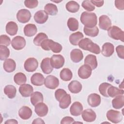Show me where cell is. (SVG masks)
Instances as JSON below:
<instances>
[{
  "label": "cell",
  "instance_id": "1",
  "mask_svg": "<svg viewBox=\"0 0 124 124\" xmlns=\"http://www.w3.org/2000/svg\"><path fill=\"white\" fill-rule=\"evenodd\" d=\"M80 20L84 27L87 28L94 27L97 23V16L92 12H83L80 16Z\"/></svg>",
  "mask_w": 124,
  "mask_h": 124
},
{
  "label": "cell",
  "instance_id": "2",
  "mask_svg": "<svg viewBox=\"0 0 124 124\" xmlns=\"http://www.w3.org/2000/svg\"><path fill=\"white\" fill-rule=\"evenodd\" d=\"M78 45L80 48L89 51L95 54H99L101 52L99 46L97 44L93 43L88 38L82 39L79 42Z\"/></svg>",
  "mask_w": 124,
  "mask_h": 124
},
{
  "label": "cell",
  "instance_id": "3",
  "mask_svg": "<svg viewBox=\"0 0 124 124\" xmlns=\"http://www.w3.org/2000/svg\"><path fill=\"white\" fill-rule=\"evenodd\" d=\"M40 46L45 50L48 51L50 50L55 53H60L62 49V46L61 44L48 39L43 41Z\"/></svg>",
  "mask_w": 124,
  "mask_h": 124
},
{
  "label": "cell",
  "instance_id": "4",
  "mask_svg": "<svg viewBox=\"0 0 124 124\" xmlns=\"http://www.w3.org/2000/svg\"><path fill=\"white\" fill-rule=\"evenodd\" d=\"M108 34L111 38L116 40H121L124 42V32L119 27L112 26L108 30Z\"/></svg>",
  "mask_w": 124,
  "mask_h": 124
},
{
  "label": "cell",
  "instance_id": "5",
  "mask_svg": "<svg viewBox=\"0 0 124 124\" xmlns=\"http://www.w3.org/2000/svg\"><path fill=\"white\" fill-rule=\"evenodd\" d=\"M106 116L108 121L114 124L119 123L123 120V116L121 113L119 111L113 109L108 110L107 112Z\"/></svg>",
  "mask_w": 124,
  "mask_h": 124
},
{
  "label": "cell",
  "instance_id": "6",
  "mask_svg": "<svg viewBox=\"0 0 124 124\" xmlns=\"http://www.w3.org/2000/svg\"><path fill=\"white\" fill-rule=\"evenodd\" d=\"M31 16L30 11L26 9L19 10L16 14V18L18 21L21 23H26L29 22Z\"/></svg>",
  "mask_w": 124,
  "mask_h": 124
},
{
  "label": "cell",
  "instance_id": "7",
  "mask_svg": "<svg viewBox=\"0 0 124 124\" xmlns=\"http://www.w3.org/2000/svg\"><path fill=\"white\" fill-rule=\"evenodd\" d=\"M50 62L53 68L60 69L63 66L65 60L64 57L61 55H53L50 58Z\"/></svg>",
  "mask_w": 124,
  "mask_h": 124
},
{
  "label": "cell",
  "instance_id": "8",
  "mask_svg": "<svg viewBox=\"0 0 124 124\" xmlns=\"http://www.w3.org/2000/svg\"><path fill=\"white\" fill-rule=\"evenodd\" d=\"M44 84L47 88L54 90L59 86V80L57 77L53 75H49L45 78Z\"/></svg>",
  "mask_w": 124,
  "mask_h": 124
},
{
  "label": "cell",
  "instance_id": "9",
  "mask_svg": "<svg viewBox=\"0 0 124 124\" xmlns=\"http://www.w3.org/2000/svg\"><path fill=\"white\" fill-rule=\"evenodd\" d=\"M38 66V62L34 58H29L25 62L24 67L25 70L28 72L35 71Z\"/></svg>",
  "mask_w": 124,
  "mask_h": 124
},
{
  "label": "cell",
  "instance_id": "10",
  "mask_svg": "<svg viewBox=\"0 0 124 124\" xmlns=\"http://www.w3.org/2000/svg\"><path fill=\"white\" fill-rule=\"evenodd\" d=\"M11 45L14 49L16 50H19L25 46L26 40L23 37L16 36L12 39Z\"/></svg>",
  "mask_w": 124,
  "mask_h": 124
},
{
  "label": "cell",
  "instance_id": "11",
  "mask_svg": "<svg viewBox=\"0 0 124 124\" xmlns=\"http://www.w3.org/2000/svg\"><path fill=\"white\" fill-rule=\"evenodd\" d=\"M92 68L86 64L82 65L79 67L78 70V75L82 79H87L92 75Z\"/></svg>",
  "mask_w": 124,
  "mask_h": 124
},
{
  "label": "cell",
  "instance_id": "12",
  "mask_svg": "<svg viewBox=\"0 0 124 124\" xmlns=\"http://www.w3.org/2000/svg\"><path fill=\"white\" fill-rule=\"evenodd\" d=\"M34 111L36 114L40 117H44L46 115L48 111V108L44 103L40 102L35 106Z\"/></svg>",
  "mask_w": 124,
  "mask_h": 124
},
{
  "label": "cell",
  "instance_id": "13",
  "mask_svg": "<svg viewBox=\"0 0 124 124\" xmlns=\"http://www.w3.org/2000/svg\"><path fill=\"white\" fill-rule=\"evenodd\" d=\"M111 25V21L107 15H102L99 18V26L103 30H108Z\"/></svg>",
  "mask_w": 124,
  "mask_h": 124
},
{
  "label": "cell",
  "instance_id": "14",
  "mask_svg": "<svg viewBox=\"0 0 124 124\" xmlns=\"http://www.w3.org/2000/svg\"><path fill=\"white\" fill-rule=\"evenodd\" d=\"M34 20L39 24H44L48 19V16L44 10H39L36 12L34 15Z\"/></svg>",
  "mask_w": 124,
  "mask_h": 124
},
{
  "label": "cell",
  "instance_id": "15",
  "mask_svg": "<svg viewBox=\"0 0 124 124\" xmlns=\"http://www.w3.org/2000/svg\"><path fill=\"white\" fill-rule=\"evenodd\" d=\"M19 92L24 97H28L31 96L33 92L32 86L29 84H23L19 88Z\"/></svg>",
  "mask_w": 124,
  "mask_h": 124
},
{
  "label": "cell",
  "instance_id": "16",
  "mask_svg": "<svg viewBox=\"0 0 124 124\" xmlns=\"http://www.w3.org/2000/svg\"><path fill=\"white\" fill-rule=\"evenodd\" d=\"M82 117L83 120L87 122H92L95 120L96 115L95 112L92 109H85L82 112Z\"/></svg>",
  "mask_w": 124,
  "mask_h": 124
},
{
  "label": "cell",
  "instance_id": "17",
  "mask_svg": "<svg viewBox=\"0 0 124 124\" xmlns=\"http://www.w3.org/2000/svg\"><path fill=\"white\" fill-rule=\"evenodd\" d=\"M101 101L100 96L95 93L90 94L87 98L88 104L92 107H96L98 106Z\"/></svg>",
  "mask_w": 124,
  "mask_h": 124
},
{
  "label": "cell",
  "instance_id": "18",
  "mask_svg": "<svg viewBox=\"0 0 124 124\" xmlns=\"http://www.w3.org/2000/svg\"><path fill=\"white\" fill-rule=\"evenodd\" d=\"M41 68L43 72L45 74H49L52 72L53 68L51 66L50 58L48 57L44 58L41 62Z\"/></svg>",
  "mask_w": 124,
  "mask_h": 124
},
{
  "label": "cell",
  "instance_id": "19",
  "mask_svg": "<svg viewBox=\"0 0 124 124\" xmlns=\"http://www.w3.org/2000/svg\"><path fill=\"white\" fill-rule=\"evenodd\" d=\"M114 52V46L111 43L106 42L102 46L101 53L104 56L110 57L113 54Z\"/></svg>",
  "mask_w": 124,
  "mask_h": 124
},
{
  "label": "cell",
  "instance_id": "20",
  "mask_svg": "<svg viewBox=\"0 0 124 124\" xmlns=\"http://www.w3.org/2000/svg\"><path fill=\"white\" fill-rule=\"evenodd\" d=\"M83 106L79 102H75L70 108V112L72 115L78 116L80 115L83 111Z\"/></svg>",
  "mask_w": 124,
  "mask_h": 124
},
{
  "label": "cell",
  "instance_id": "21",
  "mask_svg": "<svg viewBox=\"0 0 124 124\" xmlns=\"http://www.w3.org/2000/svg\"><path fill=\"white\" fill-rule=\"evenodd\" d=\"M44 76L40 73H35L33 74L31 78V81L32 84L36 86H42L45 82Z\"/></svg>",
  "mask_w": 124,
  "mask_h": 124
},
{
  "label": "cell",
  "instance_id": "22",
  "mask_svg": "<svg viewBox=\"0 0 124 124\" xmlns=\"http://www.w3.org/2000/svg\"><path fill=\"white\" fill-rule=\"evenodd\" d=\"M70 58L71 60L75 63L80 62L83 58L82 51L79 49H73L70 52Z\"/></svg>",
  "mask_w": 124,
  "mask_h": 124
},
{
  "label": "cell",
  "instance_id": "23",
  "mask_svg": "<svg viewBox=\"0 0 124 124\" xmlns=\"http://www.w3.org/2000/svg\"><path fill=\"white\" fill-rule=\"evenodd\" d=\"M32 114L31 109L28 106L22 107L18 111L19 116L23 120H28L30 119Z\"/></svg>",
  "mask_w": 124,
  "mask_h": 124
},
{
  "label": "cell",
  "instance_id": "24",
  "mask_svg": "<svg viewBox=\"0 0 124 124\" xmlns=\"http://www.w3.org/2000/svg\"><path fill=\"white\" fill-rule=\"evenodd\" d=\"M84 64L89 66L92 70L95 69L98 65L96 57L93 54L88 55L84 59Z\"/></svg>",
  "mask_w": 124,
  "mask_h": 124
},
{
  "label": "cell",
  "instance_id": "25",
  "mask_svg": "<svg viewBox=\"0 0 124 124\" xmlns=\"http://www.w3.org/2000/svg\"><path fill=\"white\" fill-rule=\"evenodd\" d=\"M69 91L73 93H79L82 90V84L77 80H73L68 85Z\"/></svg>",
  "mask_w": 124,
  "mask_h": 124
},
{
  "label": "cell",
  "instance_id": "26",
  "mask_svg": "<svg viewBox=\"0 0 124 124\" xmlns=\"http://www.w3.org/2000/svg\"><path fill=\"white\" fill-rule=\"evenodd\" d=\"M3 65L4 70L8 73L13 72L16 68V63L15 61L12 59L5 60Z\"/></svg>",
  "mask_w": 124,
  "mask_h": 124
},
{
  "label": "cell",
  "instance_id": "27",
  "mask_svg": "<svg viewBox=\"0 0 124 124\" xmlns=\"http://www.w3.org/2000/svg\"><path fill=\"white\" fill-rule=\"evenodd\" d=\"M5 30L7 33L11 36H14L17 32L18 26L16 22L10 21L7 23Z\"/></svg>",
  "mask_w": 124,
  "mask_h": 124
},
{
  "label": "cell",
  "instance_id": "28",
  "mask_svg": "<svg viewBox=\"0 0 124 124\" xmlns=\"http://www.w3.org/2000/svg\"><path fill=\"white\" fill-rule=\"evenodd\" d=\"M37 31V29L35 25L28 24L24 28V33L25 36L31 37L34 36Z\"/></svg>",
  "mask_w": 124,
  "mask_h": 124
},
{
  "label": "cell",
  "instance_id": "29",
  "mask_svg": "<svg viewBox=\"0 0 124 124\" xmlns=\"http://www.w3.org/2000/svg\"><path fill=\"white\" fill-rule=\"evenodd\" d=\"M111 104L113 108L115 109L122 108L124 105V96L123 95H119L115 96L112 100Z\"/></svg>",
  "mask_w": 124,
  "mask_h": 124
},
{
  "label": "cell",
  "instance_id": "30",
  "mask_svg": "<svg viewBox=\"0 0 124 124\" xmlns=\"http://www.w3.org/2000/svg\"><path fill=\"white\" fill-rule=\"evenodd\" d=\"M84 35L82 32L78 31L71 34L69 36V41L74 46L78 45L79 42L83 38Z\"/></svg>",
  "mask_w": 124,
  "mask_h": 124
},
{
  "label": "cell",
  "instance_id": "31",
  "mask_svg": "<svg viewBox=\"0 0 124 124\" xmlns=\"http://www.w3.org/2000/svg\"><path fill=\"white\" fill-rule=\"evenodd\" d=\"M44 100V97L42 93L40 92H35L32 93L31 97V102L32 105L35 106L37 104L42 102Z\"/></svg>",
  "mask_w": 124,
  "mask_h": 124
},
{
  "label": "cell",
  "instance_id": "32",
  "mask_svg": "<svg viewBox=\"0 0 124 124\" xmlns=\"http://www.w3.org/2000/svg\"><path fill=\"white\" fill-rule=\"evenodd\" d=\"M107 93L108 97H115L119 95H123L124 91L123 89H119V88L111 85L108 88Z\"/></svg>",
  "mask_w": 124,
  "mask_h": 124
},
{
  "label": "cell",
  "instance_id": "33",
  "mask_svg": "<svg viewBox=\"0 0 124 124\" xmlns=\"http://www.w3.org/2000/svg\"><path fill=\"white\" fill-rule=\"evenodd\" d=\"M65 7L68 12L72 13H75L79 10L80 6L77 2L74 0H71L66 4Z\"/></svg>",
  "mask_w": 124,
  "mask_h": 124
},
{
  "label": "cell",
  "instance_id": "34",
  "mask_svg": "<svg viewBox=\"0 0 124 124\" xmlns=\"http://www.w3.org/2000/svg\"><path fill=\"white\" fill-rule=\"evenodd\" d=\"M4 93L9 98L13 99L16 95V87L12 85H6L4 88Z\"/></svg>",
  "mask_w": 124,
  "mask_h": 124
},
{
  "label": "cell",
  "instance_id": "35",
  "mask_svg": "<svg viewBox=\"0 0 124 124\" xmlns=\"http://www.w3.org/2000/svg\"><path fill=\"white\" fill-rule=\"evenodd\" d=\"M71 103V97L70 94H66L59 101V106L62 109L67 108Z\"/></svg>",
  "mask_w": 124,
  "mask_h": 124
},
{
  "label": "cell",
  "instance_id": "36",
  "mask_svg": "<svg viewBox=\"0 0 124 124\" xmlns=\"http://www.w3.org/2000/svg\"><path fill=\"white\" fill-rule=\"evenodd\" d=\"M60 76L61 78L63 81H68L70 80L73 77V74L72 71L67 68H63L60 72Z\"/></svg>",
  "mask_w": 124,
  "mask_h": 124
},
{
  "label": "cell",
  "instance_id": "37",
  "mask_svg": "<svg viewBox=\"0 0 124 124\" xmlns=\"http://www.w3.org/2000/svg\"><path fill=\"white\" fill-rule=\"evenodd\" d=\"M45 12L47 14L50 16L56 15L58 12V8L57 6L53 3H47L44 7Z\"/></svg>",
  "mask_w": 124,
  "mask_h": 124
},
{
  "label": "cell",
  "instance_id": "38",
  "mask_svg": "<svg viewBox=\"0 0 124 124\" xmlns=\"http://www.w3.org/2000/svg\"><path fill=\"white\" fill-rule=\"evenodd\" d=\"M14 80L15 83L18 85H21L26 82L27 78L26 75L23 73L18 72L15 75Z\"/></svg>",
  "mask_w": 124,
  "mask_h": 124
},
{
  "label": "cell",
  "instance_id": "39",
  "mask_svg": "<svg viewBox=\"0 0 124 124\" xmlns=\"http://www.w3.org/2000/svg\"><path fill=\"white\" fill-rule=\"evenodd\" d=\"M67 26L70 31H76L78 29V22L76 18L70 17L67 21Z\"/></svg>",
  "mask_w": 124,
  "mask_h": 124
},
{
  "label": "cell",
  "instance_id": "40",
  "mask_svg": "<svg viewBox=\"0 0 124 124\" xmlns=\"http://www.w3.org/2000/svg\"><path fill=\"white\" fill-rule=\"evenodd\" d=\"M83 31L85 35L93 37L97 36L99 33V29L97 26L91 28L84 27Z\"/></svg>",
  "mask_w": 124,
  "mask_h": 124
},
{
  "label": "cell",
  "instance_id": "41",
  "mask_svg": "<svg viewBox=\"0 0 124 124\" xmlns=\"http://www.w3.org/2000/svg\"><path fill=\"white\" fill-rule=\"evenodd\" d=\"M48 39V36L44 32L39 33L36 35L33 39V43L35 45L37 46H41V43L46 39Z\"/></svg>",
  "mask_w": 124,
  "mask_h": 124
},
{
  "label": "cell",
  "instance_id": "42",
  "mask_svg": "<svg viewBox=\"0 0 124 124\" xmlns=\"http://www.w3.org/2000/svg\"><path fill=\"white\" fill-rule=\"evenodd\" d=\"M10 56V50L7 46H0V59L1 61L6 60Z\"/></svg>",
  "mask_w": 124,
  "mask_h": 124
},
{
  "label": "cell",
  "instance_id": "43",
  "mask_svg": "<svg viewBox=\"0 0 124 124\" xmlns=\"http://www.w3.org/2000/svg\"><path fill=\"white\" fill-rule=\"evenodd\" d=\"M111 86V85L107 82H104L101 83L99 86V91L100 93L104 96L106 97H108V96L107 93V91L109 87Z\"/></svg>",
  "mask_w": 124,
  "mask_h": 124
},
{
  "label": "cell",
  "instance_id": "44",
  "mask_svg": "<svg viewBox=\"0 0 124 124\" xmlns=\"http://www.w3.org/2000/svg\"><path fill=\"white\" fill-rule=\"evenodd\" d=\"M82 6L85 10L89 12L93 11L95 9V7L91 0H84L82 3Z\"/></svg>",
  "mask_w": 124,
  "mask_h": 124
},
{
  "label": "cell",
  "instance_id": "45",
  "mask_svg": "<svg viewBox=\"0 0 124 124\" xmlns=\"http://www.w3.org/2000/svg\"><path fill=\"white\" fill-rule=\"evenodd\" d=\"M11 43V39L9 36L5 34L1 35L0 36V45L8 46Z\"/></svg>",
  "mask_w": 124,
  "mask_h": 124
},
{
  "label": "cell",
  "instance_id": "46",
  "mask_svg": "<svg viewBox=\"0 0 124 124\" xmlns=\"http://www.w3.org/2000/svg\"><path fill=\"white\" fill-rule=\"evenodd\" d=\"M24 4L26 7L30 9H33L38 6V1L37 0H26L24 1Z\"/></svg>",
  "mask_w": 124,
  "mask_h": 124
},
{
  "label": "cell",
  "instance_id": "47",
  "mask_svg": "<svg viewBox=\"0 0 124 124\" xmlns=\"http://www.w3.org/2000/svg\"><path fill=\"white\" fill-rule=\"evenodd\" d=\"M67 93L65 90L62 89H58L55 92V97L58 101H60L61 99Z\"/></svg>",
  "mask_w": 124,
  "mask_h": 124
},
{
  "label": "cell",
  "instance_id": "48",
  "mask_svg": "<svg viewBox=\"0 0 124 124\" xmlns=\"http://www.w3.org/2000/svg\"><path fill=\"white\" fill-rule=\"evenodd\" d=\"M116 51L118 57L122 59H124V46L123 45H119L116 47Z\"/></svg>",
  "mask_w": 124,
  "mask_h": 124
},
{
  "label": "cell",
  "instance_id": "49",
  "mask_svg": "<svg viewBox=\"0 0 124 124\" xmlns=\"http://www.w3.org/2000/svg\"><path fill=\"white\" fill-rule=\"evenodd\" d=\"M115 7L120 10L124 9V0H116L114 1Z\"/></svg>",
  "mask_w": 124,
  "mask_h": 124
},
{
  "label": "cell",
  "instance_id": "50",
  "mask_svg": "<svg viewBox=\"0 0 124 124\" xmlns=\"http://www.w3.org/2000/svg\"><path fill=\"white\" fill-rule=\"evenodd\" d=\"M74 122V120L72 117L69 116H66L63 117L61 122V124H73Z\"/></svg>",
  "mask_w": 124,
  "mask_h": 124
},
{
  "label": "cell",
  "instance_id": "51",
  "mask_svg": "<svg viewBox=\"0 0 124 124\" xmlns=\"http://www.w3.org/2000/svg\"><path fill=\"white\" fill-rule=\"evenodd\" d=\"M91 2L96 6L98 7H100L102 6L104 4V0H91Z\"/></svg>",
  "mask_w": 124,
  "mask_h": 124
},
{
  "label": "cell",
  "instance_id": "52",
  "mask_svg": "<svg viewBox=\"0 0 124 124\" xmlns=\"http://www.w3.org/2000/svg\"><path fill=\"white\" fill-rule=\"evenodd\" d=\"M45 122L41 118H37L34 119L32 124H45Z\"/></svg>",
  "mask_w": 124,
  "mask_h": 124
},
{
  "label": "cell",
  "instance_id": "53",
  "mask_svg": "<svg viewBox=\"0 0 124 124\" xmlns=\"http://www.w3.org/2000/svg\"><path fill=\"white\" fill-rule=\"evenodd\" d=\"M4 123L5 124H17L18 122L15 119H9V120H7L6 121H5Z\"/></svg>",
  "mask_w": 124,
  "mask_h": 124
}]
</instances>
